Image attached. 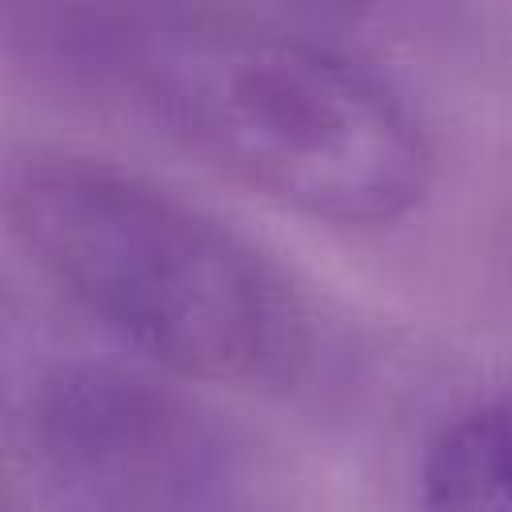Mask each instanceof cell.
Segmentation results:
<instances>
[{"label": "cell", "mask_w": 512, "mask_h": 512, "mask_svg": "<svg viewBox=\"0 0 512 512\" xmlns=\"http://www.w3.org/2000/svg\"><path fill=\"white\" fill-rule=\"evenodd\" d=\"M416 512H512V400L468 404L428 436Z\"/></svg>", "instance_id": "obj_4"}, {"label": "cell", "mask_w": 512, "mask_h": 512, "mask_svg": "<svg viewBox=\"0 0 512 512\" xmlns=\"http://www.w3.org/2000/svg\"><path fill=\"white\" fill-rule=\"evenodd\" d=\"M24 424L36 472L72 512H204L228 476L216 424L144 372L64 364Z\"/></svg>", "instance_id": "obj_3"}, {"label": "cell", "mask_w": 512, "mask_h": 512, "mask_svg": "<svg viewBox=\"0 0 512 512\" xmlns=\"http://www.w3.org/2000/svg\"><path fill=\"white\" fill-rule=\"evenodd\" d=\"M4 208L36 272L168 376L260 384L304 348L308 316L280 264L132 168L36 152L12 168Z\"/></svg>", "instance_id": "obj_2"}, {"label": "cell", "mask_w": 512, "mask_h": 512, "mask_svg": "<svg viewBox=\"0 0 512 512\" xmlns=\"http://www.w3.org/2000/svg\"><path fill=\"white\" fill-rule=\"evenodd\" d=\"M68 20L180 148L280 208L376 228L420 208L436 180L416 104L312 28L208 4L80 8Z\"/></svg>", "instance_id": "obj_1"}]
</instances>
